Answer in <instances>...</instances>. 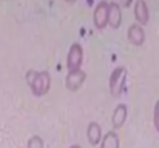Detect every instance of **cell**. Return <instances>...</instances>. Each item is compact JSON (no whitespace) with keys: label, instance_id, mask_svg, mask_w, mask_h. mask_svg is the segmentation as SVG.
Returning a JSON list of instances; mask_svg holds the SVG:
<instances>
[{"label":"cell","instance_id":"obj_4","mask_svg":"<svg viewBox=\"0 0 159 148\" xmlns=\"http://www.w3.org/2000/svg\"><path fill=\"white\" fill-rule=\"evenodd\" d=\"M108 16H110V2L101 0L93 11V23L98 29H104L108 26Z\"/></svg>","mask_w":159,"mask_h":148},{"label":"cell","instance_id":"obj_5","mask_svg":"<svg viewBox=\"0 0 159 148\" xmlns=\"http://www.w3.org/2000/svg\"><path fill=\"white\" fill-rule=\"evenodd\" d=\"M82 62H84V48L79 42H74L71 43L66 54V70L71 71V70L82 68Z\"/></svg>","mask_w":159,"mask_h":148},{"label":"cell","instance_id":"obj_7","mask_svg":"<svg viewBox=\"0 0 159 148\" xmlns=\"http://www.w3.org/2000/svg\"><path fill=\"white\" fill-rule=\"evenodd\" d=\"M87 139H88V144L91 147H96V145H99L102 142V139H104L102 128H101V125L96 120L88 123V127H87Z\"/></svg>","mask_w":159,"mask_h":148},{"label":"cell","instance_id":"obj_1","mask_svg":"<svg viewBox=\"0 0 159 148\" xmlns=\"http://www.w3.org/2000/svg\"><path fill=\"white\" fill-rule=\"evenodd\" d=\"M25 79H26V82L31 88L33 96H36V97H43L51 90V74L47 70H43V71L30 70L26 73Z\"/></svg>","mask_w":159,"mask_h":148},{"label":"cell","instance_id":"obj_16","mask_svg":"<svg viewBox=\"0 0 159 148\" xmlns=\"http://www.w3.org/2000/svg\"><path fill=\"white\" fill-rule=\"evenodd\" d=\"M66 2H70V3H71V2H76V0H66Z\"/></svg>","mask_w":159,"mask_h":148},{"label":"cell","instance_id":"obj_6","mask_svg":"<svg viewBox=\"0 0 159 148\" xmlns=\"http://www.w3.org/2000/svg\"><path fill=\"white\" fill-rule=\"evenodd\" d=\"M127 116H128L127 105L125 103H117L114 111H113V114H111V127H113L114 131L124 127V123L127 120Z\"/></svg>","mask_w":159,"mask_h":148},{"label":"cell","instance_id":"obj_11","mask_svg":"<svg viewBox=\"0 0 159 148\" xmlns=\"http://www.w3.org/2000/svg\"><path fill=\"white\" fill-rule=\"evenodd\" d=\"M119 136L114 130H110L104 134V139L101 142V148H119Z\"/></svg>","mask_w":159,"mask_h":148},{"label":"cell","instance_id":"obj_8","mask_svg":"<svg viewBox=\"0 0 159 148\" xmlns=\"http://www.w3.org/2000/svg\"><path fill=\"white\" fill-rule=\"evenodd\" d=\"M122 25V8L116 2H110V16H108V26L117 29Z\"/></svg>","mask_w":159,"mask_h":148},{"label":"cell","instance_id":"obj_15","mask_svg":"<svg viewBox=\"0 0 159 148\" xmlns=\"http://www.w3.org/2000/svg\"><path fill=\"white\" fill-rule=\"evenodd\" d=\"M70 148H82V147H80V145H71Z\"/></svg>","mask_w":159,"mask_h":148},{"label":"cell","instance_id":"obj_2","mask_svg":"<svg viewBox=\"0 0 159 148\" xmlns=\"http://www.w3.org/2000/svg\"><path fill=\"white\" fill-rule=\"evenodd\" d=\"M125 83H127V68L125 66L114 68L110 74V79H108L110 94L113 97H119L125 88Z\"/></svg>","mask_w":159,"mask_h":148},{"label":"cell","instance_id":"obj_10","mask_svg":"<svg viewBox=\"0 0 159 148\" xmlns=\"http://www.w3.org/2000/svg\"><path fill=\"white\" fill-rule=\"evenodd\" d=\"M134 17L138 20L139 25H145L148 22V9L144 0H136L134 5Z\"/></svg>","mask_w":159,"mask_h":148},{"label":"cell","instance_id":"obj_14","mask_svg":"<svg viewBox=\"0 0 159 148\" xmlns=\"http://www.w3.org/2000/svg\"><path fill=\"white\" fill-rule=\"evenodd\" d=\"M131 3H133V0H122V6L124 8H130Z\"/></svg>","mask_w":159,"mask_h":148},{"label":"cell","instance_id":"obj_13","mask_svg":"<svg viewBox=\"0 0 159 148\" xmlns=\"http://www.w3.org/2000/svg\"><path fill=\"white\" fill-rule=\"evenodd\" d=\"M153 122H155V128L158 130L159 133V100L155 105V113H153Z\"/></svg>","mask_w":159,"mask_h":148},{"label":"cell","instance_id":"obj_12","mask_svg":"<svg viewBox=\"0 0 159 148\" xmlns=\"http://www.w3.org/2000/svg\"><path fill=\"white\" fill-rule=\"evenodd\" d=\"M26 148H45V142H43V139L40 136L33 134L26 141Z\"/></svg>","mask_w":159,"mask_h":148},{"label":"cell","instance_id":"obj_9","mask_svg":"<svg viewBox=\"0 0 159 148\" xmlns=\"http://www.w3.org/2000/svg\"><path fill=\"white\" fill-rule=\"evenodd\" d=\"M127 37H128V40L134 45V47H141L142 43H144V40H145V33H144V29H142V26L141 25H130L128 26V31H127Z\"/></svg>","mask_w":159,"mask_h":148},{"label":"cell","instance_id":"obj_3","mask_svg":"<svg viewBox=\"0 0 159 148\" xmlns=\"http://www.w3.org/2000/svg\"><path fill=\"white\" fill-rule=\"evenodd\" d=\"M87 80V73L82 68L77 70H71L68 71V74L65 76V88L71 93H76L82 88V85Z\"/></svg>","mask_w":159,"mask_h":148}]
</instances>
